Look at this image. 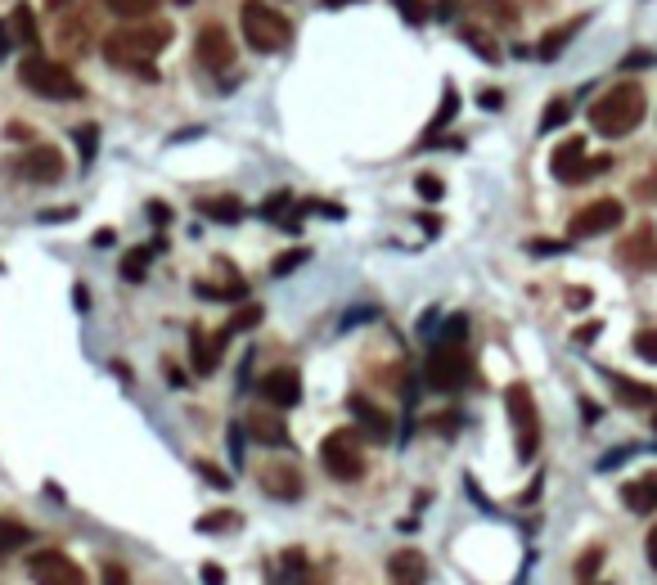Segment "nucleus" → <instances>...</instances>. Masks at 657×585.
Instances as JSON below:
<instances>
[{"label":"nucleus","mask_w":657,"mask_h":585,"mask_svg":"<svg viewBox=\"0 0 657 585\" xmlns=\"http://www.w3.org/2000/svg\"><path fill=\"white\" fill-rule=\"evenodd\" d=\"M171 41V23H126L117 32L104 36V59L113 68H126V72H140L144 81H153V59L167 50Z\"/></svg>","instance_id":"f257e3e1"},{"label":"nucleus","mask_w":657,"mask_h":585,"mask_svg":"<svg viewBox=\"0 0 657 585\" xmlns=\"http://www.w3.org/2000/svg\"><path fill=\"white\" fill-rule=\"evenodd\" d=\"M639 122H644V90H639V81H617L590 104V126L603 140H621Z\"/></svg>","instance_id":"f03ea898"},{"label":"nucleus","mask_w":657,"mask_h":585,"mask_svg":"<svg viewBox=\"0 0 657 585\" xmlns=\"http://www.w3.org/2000/svg\"><path fill=\"white\" fill-rule=\"evenodd\" d=\"M239 27H243V41L257 54H279L293 45V23L275 5H266V0H248L239 9Z\"/></svg>","instance_id":"7ed1b4c3"},{"label":"nucleus","mask_w":657,"mask_h":585,"mask_svg":"<svg viewBox=\"0 0 657 585\" xmlns=\"http://www.w3.org/2000/svg\"><path fill=\"white\" fill-rule=\"evenodd\" d=\"M18 81H23L32 95H41V99H81V95H86L81 81L72 77L68 63L45 59V54H27V59L18 63Z\"/></svg>","instance_id":"20e7f679"},{"label":"nucleus","mask_w":657,"mask_h":585,"mask_svg":"<svg viewBox=\"0 0 657 585\" xmlns=\"http://www.w3.org/2000/svg\"><path fill=\"white\" fill-rule=\"evenodd\" d=\"M504 405H509V423H513V446H518V459L531 464L540 455V405L531 396L527 383H509L504 387Z\"/></svg>","instance_id":"39448f33"},{"label":"nucleus","mask_w":657,"mask_h":585,"mask_svg":"<svg viewBox=\"0 0 657 585\" xmlns=\"http://www.w3.org/2000/svg\"><path fill=\"white\" fill-rule=\"evenodd\" d=\"M320 464L333 482H360L365 477V437L356 428H338L320 441Z\"/></svg>","instance_id":"423d86ee"},{"label":"nucleus","mask_w":657,"mask_h":585,"mask_svg":"<svg viewBox=\"0 0 657 585\" xmlns=\"http://www.w3.org/2000/svg\"><path fill=\"white\" fill-rule=\"evenodd\" d=\"M423 378L437 392H459V387L473 383V356L464 351V342H441V347H432Z\"/></svg>","instance_id":"0eeeda50"},{"label":"nucleus","mask_w":657,"mask_h":585,"mask_svg":"<svg viewBox=\"0 0 657 585\" xmlns=\"http://www.w3.org/2000/svg\"><path fill=\"white\" fill-rule=\"evenodd\" d=\"M45 9L59 18V41L68 45V50H86L90 23H95V14H90V0H45Z\"/></svg>","instance_id":"6e6552de"},{"label":"nucleus","mask_w":657,"mask_h":585,"mask_svg":"<svg viewBox=\"0 0 657 585\" xmlns=\"http://www.w3.org/2000/svg\"><path fill=\"white\" fill-rule=\"evenodd\" d=\"M608 167V158L590 162V153H585V140H563L554 149V158H549V171H554V180H563V185H581V180H590V171Z\"/></svg>","instance_id":"1a4fd4ad"},{"label":"nucleus","mask_w":657,"mask_h":585,"mask_svg":"<svg viewBox=\"0 0 657 585\" xmlns=\"http://www.w3.org/2000/svg\"><path fill=\"white\" fill-rule=\"evenodd\" d=\"M27 572H32L36 585H86V572L68 554H59V549H36Z\"/></svg>","instance_id":"9d476101"},{"label":"nucleus","mask_w":657,"mask_h":585,"mask_svg":"<svg viewBox=\"0 0 657 585\" xmlns=\"http://www.w3.org/2000/svg\"><path fill=\"white\" fill-rule=\"evenodd\" d=\"M621 221H626V207H621L617 198H594L590 207H581V212L572 216V239H594V234H608V230H617Z\"/></svg>","instance_id":"9b49d317"},{"label":"nucleus","mask_w":657,"mask_h":585,"mask_svg":"<svg viewBox=\"0 0 657 585\" xmlns=\"http://www.w3.org/2000/svg\"><path fill=\"white\" fill-rule=\"evenodd\" d=\"M194 54H198V63H203L207 72H230L234 68V41H230V32L216 27V23H207L203 32H198Z\"/></svg>","instance_id":"f8f14e48"},{"label":"nucleus","mask_w":657,"mask_h":585,"mask_svg":"<svg viewBox=\"0 0 657 585\" xmlns=\"http://www.w3.org/2000/svg\"><path fill=\"white\" fill-rule=\"evenodd\" d=\"M261 401L275 405V410H293V405L302 401V374H297L293 365L270 369V374L261 378Z\"/></svg>","instance_id":"ddd939ff"},{"label":"nucleus","mask_w":657,"mask_h":585,"mask_svg":"<svg viewBox=\"0 0 657 585\" xmlns=\"http://www.w3.org/2000/svg\"><path fill=\"white\" fill-rule=\"evenodd\" d=\"M617 261L630 270H657V234L653 225H635L626 239L617 243Z\"/></svg>","instance_id":"4468645a"},{"label":"nucleus","mask_w":657,"mask_h":585,"mask_svg":"<svg viewBox=\"0 0 657 585\" xmlns=\"http://www.w3.org/2000/svg\"><path fill=\"white\" fill-rule=\"evenodd\" d=\"M347 410H351V419L360 423V437H369V441H387L392 437V419H387V410L383 405H374L369 396H347Z\"/></svg>","instance_id":"2eb2a0df"},{"label":"nucleus","mask_w":657,"mask_h":585,"mask_svg":"<svg viewBox=\"0 0 657 585\" xmlns=\"http://www.w3.org/2000/svg\"><path fill=\"white\" fill-rule=\"evenodd\" d=\"M18 171H23L27 180H36V185H54V180L63 176V153L50 149V144H36V149H27L23 158H18Z\"/></svg>","instance_id":"dca6fc26"},{"label":"nucleus","mask_w":657,"mask_h":585,"mask_svg":"<svg viewBox=\"0 0 657 585\" xmlns=\"http://www.w3.org/2000/svg\"><path fill=\"white\" fill-rule=\"evenodd\" d=\"M243 428L252 432V441H261V446H288V423H284V410H275V405H257V410L248 414V423Z\"/></svg>","instance_id":"f3484780"},{"label":"nucleus","mask_w":657,"mask_h":585,"mask_svg":"<svg viewBox=\"0 0 657 585\" xmlns=\"http://www.w3.org/2000/svg\"><path fill=\"white\" fill-rule=\"evenodd\" d=\"M261 491L270 495V500H297L302 495V468H293V464H266L261 468Z\"/></svg>","instance_id":"a211bd4d"},{"label":"nucleus","mask_w":657,"mask_h":585,"mask_svg":"<svg viewBox=\"0 0 657 585\" xmlns=\"http://www.w3.org/2000/svg\"><path fill=\"white\" fill-rule=\"evenodd\" d=\"M621 500L630 513H657V468L653 473H639L621 486Z\"/></svg>","instance_id":"6ab92c4d"},{"label":"nucleus","mask_w":657,"mask_h":585,"mask_svg":"<svg viewBox=\"0 0 657 585\" xmlns=\"http://www.w3.org/2000/svg\"><path fill=\"white\" fill-rule=\"evenodd\" d=\"M189 360H194V374H212L216 360H221V342H216V333L207 329H189Z\"/></svg>","instance_id":"aec40b11"},{"label":"nucleus","mask_w":657,"mask_h":585,"mask_svg":"<svg viewBox=\"0 0 657 585\" xmlns=\"http://www.w3.org/2000/svg\"><path fill=\"white\" fill-rule=\"evenodd\" d=\"M603 378H608V383H612V392H617L626 405H639V410H644V405H657V392H653V387H648V383H635V378H621L617 369H603Z\"/></svg>","instance_id":"412c9836"},{"label":"nucleus","mask_w":657,"mask_h":585,"mask_svg":"<svg viewBox=\"0 0 657 585\" xmlns=\"http://www.w3.org/2000/svg\"><path fill=\"white\" fill-rule=\"evenodd\" d=\"M198 212L212 216V221H221V225H234V221H243L248 207H243L234 194H221V198H198Z\"/></svg>","instance_id":"4be33fe9"},{"label":"nucleus","mask_w":657,"mask_h":585,"mask_svg":"<svg viewBox=\"0 0 657 585\" xmlns=\"http://www.w3.org/2000/svg\"><path fill=\"white\" fill-rule=\"evenodd\" d=\"M392 581H419L423 585V576H428V563H423V554L419 549H401V554H392Z\"/></svg>","instance_id":"5701e85b"},{"label":"nucleus","mask_w":657,"mask_h":585,"mask_svg":"<svg viewBox=\"0 0 657 585\" xmlns=\"http://www.w3.org/2000/svg\"><path fill=\"white\" fill-rule=\"evenodd\" d=\"M581 27H585V18H572V23H563L558 32H545V36H540V50L536 54H540V59H558V54L567 50V41H572Z\"/></svg>","instance_id":"b1692460"},{"label":"nucleus","mask_w":657,"mask_h":585,"mask_svg":"<svg viewBox=\"0 0 657 585\" xmlns=\"http://www.w3.org/2000/svg\"><path fill=\"white\" fill-rule=\"evenodd\" d=\"M473 9L495 27H513L518 23V0H473Z\"/></svg>","instance_id":"393cba45"},{"label":"nucleus","mask_w":657,"mask_h":585,"mask_svg":"<svg viewBox=\"0 0 657 585\" xmlns=\"http://www.w3.org/2000/svg\"><path fill=\"white\" fill-rule=\"evenodd\" d=\"M162 243H149V248H131L122 257V279L126 284H140L144 275H149V261H153V252H158Z\"/></svg>","instance_id":"a878e982"},{"label":"nucleus","mask_w":657,"mask_h":585,"mask_svg":"<svg viewBox=\"0 0 657 585\" xmlns=\"http://www.w3.org/2000/svg\"><path fill=\"white\" fill-rule=\"evenodd\" d=\"M27 540H32V531H27L23 522L0 518V558H5V554H14V549H23Z\"/></svg>","instance_id":"bb28decb"},{"label":"nucleus","mask_w":657,"mask_h":585,"mask_svg":"<svg viewBox=\"0 0 657 585\" xmlns=\"http://www.w3.org/2000/svg\"><path fill=\"white\" fill-rule=\"evenodd\" d=\"M104 5L113 9L117 18H126V23H140V18H153L158 0H104Z\"/></svg>","instance_id":"cd10ccee"},{"label":"nucleus","mask_w":657,"mask_h":585,"mask_svg":"<svg viewBox=\"0 0 657 585\" xmlns=\"http://www.w3.org/2000/svg\"><path fill=\"white\" fill-rule=\"evenodd\" d=\"M455 113H459V90H455V86H446V90H441L437 117H432V126H428V140L441 131V126H450V122H455Z\"/></svg>","instance_id":"c85d7f7f"},{"label":"nucleus","mask_w":657,"mask_h":585,"mask_svg":"<svg viewBox=\"0 0 657 585\" xmlns=\"http://www.w3.org/2000/svg\"><path fill=\"white\" fill-rule=\"evenodd\" d=\"M257 324H261V306H257V302H243L239 311H234L230 320L221 324V329H225V333H230V338H234V333H248V329H257Z\"/></svg>","instance_id":"c756f323"},{"label":"nucleus","mask_w":657,"mask_h":585,"mask_svg":"<svg viewBox=\"0 0 657 585\" xmlns=\"http://www.w3.org/2000/svg\"><path fill=\"white\" fill-rule=\"evenodd\" d=\"M9 32L18 36V45H36V18L27 5H18L14 14H9Z\"/></svg>","instance_id":"7c9ffc66"},{"label":"nucleus","mask_w":657,"mask_h":585,"mask_svg":"<svg viewBox=\"0 0 657 585\" xmlns=\"http://www.w3.org/2000/svg\"><path fill=\"white\" fill-rule=\"evenodd\" d=\"M464 41L473 45V50L482 54L486 63H500V50H495V41H491V36H486V32H477V27H464Z\"/></svg>","instance_id":"2f4dec72"},{"label":"nucleus","mask_w":657,"mask_h":585,"mask_svg":"<svg viewBox=\"0 0 657 585\" xmlns=\"http://www.w3.org/2000/svg\"><path fill=\"white\" fill-rule=\"evenodd\" d=\"M635 356L648 360V365H657V329H639L635 333Z\"/></svg>","instance_id":"473e14b6"},{"label":"nucleus","mask_w":657,"mask_h":585,"mask_svg":"<svg viewBox=\"0 0 657 585\" xmlns=\"http://www.w3.org/2000/svg\"><path fill=\"white\" fill-rule=\"evenodd\" d=\"M414 189H419L423 203H441V194H446V185H441V180L432 176V171H423V176L414 180Z\"/></svg>","instance_id":"72a5a7b5"},{"label":"nucleus","mask_w":657,"mask_h":585,"mask_svg":"<svg viewBox=\"0 0 657 585\" xmlns=\"http://www.w3.org/2000/svg\"><path fill=\"white\" fill-rule=\"evenodd\" d=\"M567 122V99H549L545 104V117H540V131H554V126Z\"/></svg>","instance_id":"f704fd0d"},{"label":"nucleus","mask_w":657,"mask_h":585,"mask_svg":"<svg viewBox=\"0 0 657 585\" xmlns=\"http://www.w3.org/2000/svg\"><path fill=\"white\" fill-rule=\"evenodd\" d=\"M288 207H293V194H288V189H275V194H270L266 203H261V216H275V221H279V216H284Z\"/></svg>","instance_id":"c9c22d12"},{"label":"nucleus","mask_w":657,"mask_h":585,"mask_svg":"<svg viewBox=\"0 0 657 585\" xmlns=\"http://www.w3.org/2000/svg\"><path fill=\"white\" fill-rule=\"evenodd\" d=\"M405 23H428V0H392Z\"/></svg>","instance_id":"e433bc0d"},{"label":"nucleus","mask_w":657,"mask_h":585,"mask_svg":"<svg viewBox=\"0 0 657 585\" xmlns=\"http://www.w3.org/2000/svg\"><path fill=\"white\" fill-rule=\"evenodd\" d=\"M464 333H468V315L464 311H455L446 324H441V342H464Z\"/></svg>","instance_id":"4c0bfd02"},{"label":"nucleus","mask_w":657,"mask_h":585,"mask_svg":"<svg viewBox=\"0 0 657 585\" xmlns=\"http://www.w3.org/2000/svg\"><path fill=\"white\" fill-rule=\"evenodd\" d=\"M95 144H99V131H95V126H81V131H77V149H81V162H86V167L95 162Z\"/></svg>","instance_id":"58836bf2"},{"label":"nucleus","mask_w":657,"mask_h":585,"mask_svg":"<svg viewBox=\"0 0 657 585\" xmlns=\"http://www.w3.org/2000/svg\"><path fill=\"white\" fill-rule=\"evenodd\" d=\"M198 473H203L207 482L216 486V491H225V486H234V477H225L221 468H216V464H207V459H198Z\"/></svg>","instance_id":"ea45409f"},{"label":"nucleus","mask_w":657,"mask_h":585,"mask_svg":"<svg viewBox=\"0 0 657 585\" xmlns=\"http://www.w3.org/2000/svg\"><path fill=\"white\" fill-rule=\"evenodd\" d=\"M306 261V248H293V252H284V257L275 261V275H288V270H297Z\"/></svg>","instance_id":"a19ab883"},{"label":"nucleus","mask_w":657,"mask_h":585,"mask_svg":"<svg viewBox=\"0 0 657 585\" xmlns=\"http://www.w3.org/2000/svg\"><path fill=\"white\" fill-rule=\"evenodd\" d=\"M225 527H239V518H234V513H216V518L198 522V531H225Z\"/></svg>","instance_id":"79ce46f5"},{"label":"nucleus","mask_w":657,"mask_h":585,"mask_svg":"<svg viewBox=\"0 0 657 585\" xmlns=\"http://www.w3.org/2000/svg\"><path fill=\"white\" fill-rule=\"evenodd\" d=\"M104 585H131V576L122 563H104Z\"/></svg>","instance_id":"37998d69"},{"label":"nucleus","mask_w":657,"mask_h":585,"mask_svg":"<svg viewBox=\"0 0 657 585\" xmlns=\"http://www.w3.org/2000/svg\"><path fill=\"white\" fill-rule=\"evenodd\" d=\"M599 563H603V554H599V549H590V554H581V558H576V576H590Z\"/></svg>","instance_id":"c03bdc74"},{"label":"nucleus","mask_w":657,"mask_h":585,"mask_svg":"<svg viewBox=\"0 0 657 585\" xmlns=\"http://www.w3.org/2000/svg\"><path fill=\"white\" fill-rule=\"evenodd\" d=\"M230 459L234 464L243 459V423H230Z\"/></svg>","instance_id":"a18cd8bd"},{"label":"nucleus","mask_w":657,"mask_h":585,"mask_svg":"<svg viewBox=\"0 0 657 585\" xmlns=\"http://www.w3.org/2000/svg\"><path fill=\"white\" fill-rule=\"evenodd\" d=\"M590 288H567V306H572V311H581V306H590Z\"/></svg>","instance_id":"49530a36"},{"label":"nucleus","mask_w":657,"mask_h":585,"mask_svg":"<svg viewBox=\"0 0 657 585\" xmlns=\"http://www.w3.org/2000/svg\"><path fill=\"white\" fill-rule=\"evenodd\" d=\"M149 221L167 225V221H171V207H167V203H158V198H153V203H149Z\"/></svg>","instance_id":"de8ad7c7"},{"label":"nucleus","mask_w":657,"mask_h":585,"mask_svg":"<svg viewBox=\"0 0 657 585\" xmlns=\"http://www.w3.org/2000/svg\"><path fill=\"white\" fill-rule=\"evenodd\" d=\"M603 333V324L599 320H590V324H581V329H576V342H594Z\"/></svg>","instance_id":"09e8293b"},{"label":"nucleus","mask_w":657,"mask_h":585,"mask_svg":"<svg viewBox=\"0 0 657 585\" xmlns=\"http://www.w3.org/2000/svg\"><path fill=\"white\" fill-rule=\"evenodd\" d=\"M203 585H225V572L216 563H203Z\"/></svg>","instance_id":"8fccbe9b"},{"label":"nucleus","mask_w":657,"mask_h":585,"mask_svg":"<svg viewBox=\"0 0 657 585\" xmlns=\"http://www.w3.org/2000/svg\"><path fill=\"white\" fill-rule=\"evenodd\" d=\"M567 243H558V239H540V243H531V252H563Z\"/></svg>","instance_id":"3c124183"},{"label":"nucleus","mask_w":657,"mask_h":585,"mask_svg":"<svg viewBox=\"0 0 657 585\" xmlns=\"http://www.w3.org/2000/svg\"><path fill=\"white\" fill-rule=\"evenodd\" d=\"M644 545H648V563H653V567H657V527H653V531H648V540H644Z\"/></svg>","instance_id":"603ef678"},{"label":"nucleus","mask_w":657,"mask_h":585,"mask_svg":"<svg viewBox=\"0 0 657 585\" xmlns=\"http://www.w3.org/2000/svg\"><path fill=\"white\" fill-rule=\"evenodd\" d=\"M581 414L594 423V419H599V405H594V401H581Z\"/></svg>","instance_id":"864d4df0"},{"label":"nucleus","mask_w":657,"mask_h":585,"mask_svg":"<svg viewBox=\"0 0 657 585\" xmlns=\"http://www.w3.org/2000/svg\"><path fill=\"white\" fill-rule=\"evenodd\" d=\"M9 50V23H0V54Z\"/></svg>","instance_id":"5fc2aeb1"},{"label":"nucleus","mask_w":657,"mask_h":585,"mask_svg":"<svg viewBox=\"0 0 657 585\" xmlns=\"http://www.w3.org/2000/svg\"><path fill=\"white\" fill-rule=\"evenodd\" d=\"M342 5H356V0H324V9H342Z\"/></svg>","instance_id":"6e6d98bb"},{"label":"nucleus","mask_w":657,"mask_h":585,"mask_svg":"<svg viewBox=\"0 0 657 585\" xmlns=\"http://www.w3.org/2000/svg\"><path fill=\"white\" fill-rule=\"evenodd\" d=\"M392 585H419V581H392Z\"/></svg>","instance_id":"4d7b16f0"},{"label":"nucleus","mask_w":657,"mask_h":585,"mask_svg":"<svg viewBox=\"0 0 657 585\" xmlns=\"http://www.w3.org/2000/svg\"><path fill=\"white\" fill-rule=\"evenodd\" d=\"M176 5H194V0H176Z\"/></svg>","instance_id":"13d9d810"},{"label":"nucleus","mask_w":657,"mask_h":585,"mask_svg":"<svg viewBox=\"0 0 657 585\" xmlns=\"http://www.w3.org/2000/svg\"><path fill=\"white\" fill-rule=\"evenodd\" d=\"M653 428H657V414H653Z\"/></svg>","instance_id":"bf43d9fd"}]
</instances>
